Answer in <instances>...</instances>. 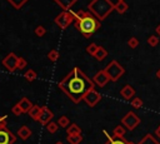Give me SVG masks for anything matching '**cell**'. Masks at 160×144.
Returning a JSON list of instances; mask_svg holds the SVG:
<instances>
[{
  "instance_id": "obj_19",
  "label": "cell",
  "mask_w": 160,
  "mask_h": 144,
  "mask_svg": "<svg viewBox=\"0 0 160 144\" xmlns=\"http://www.w3.org/2000/svg\"><path fill=\"white\" fill-rule=\"evenodd\" d=\"M40 111H41V106H39V105H32L31 109L28 111V114L30 115L31 119L38 120V118H39V115H40Z\"/></svg>"
},
{
  "instance_id": "obj_4",
  "label": "cell",
  "mask_w": 160,
  "mask_h": 144,
  "mask_svg": "<svg viewBox=\"0 0 160 144\" xmlns=\"http://www.w3.org/2000/svg\"><path fill=\"white\" fill-rule=\"evenodd\" d=\"M75 19V11L70 10H64L62 13H60L55 19L54 23L60 28V29H66L68 26H70L74 23Z\"/></svg>"
},
{
  "instance_id": "obj_25",
  "label": "cell",
  "mask_w": 160,
  "mask_h": 144,
  "mask_svg": "<svg viewBox=\"0 0 160 144\" xmlns=\"http://www.w3.org/2000/svg\"><path fill=\"white\" fill-rule=\"evenodd\" d=\"M36 76H38V74H36V71L32 70V69H29V70H26V73H25V79H26L28 81H34V80L36 79Z\"/></svg>"
},
{
  "instance_id": "obj_32",
  "label": "cell",
  "mask_w": 160,
  "mask_h": 144,
  "mask_svg": "<svg viewBox=\"0 0 160 144\" xmlns=\"http://www.w3.org/2000/svg\"><path fill=\"white\" fill-rule=\"evenodd\" d=\"M148 43H149L150 46H156V45L159 44V38L155 36V35H150V36L148 38Z\"/></svg>"
},
{
  "instance_id": "obj_22",
  "label": "cell",
  "mask_w": 160,
  "mask_h": 144,
  "mask_svg": "<svg viewBox=\"0 0 160 144\" xmlns=\"http://www.w3.org/2000/svg\"><path fill=\"white\" fill-rule=\"evenodd\" d=\"M66 140L70 144H80L82 141V135L81 134H78V135H68Z\"/></svg>"
},
{
  "instance_id": "obj_39",
  "label": "cell",
  "mask_w": 160,
  "mask_h": 144,
  "mask_svg": "<svg viewBox=\"0 0 160 144\" xmlns=\"http://www.w3.org/2000/svg\"><path fill=\"white\" fill-rule=\"evenodd\" d=\"M55 144H62V143H61V141H56Z\"/></svg>"
},
{
  "instance_id": "obj_9",
  "label": "cell",
  "mask_w": 160,
  "mask_h": 144,
  "mask_svg": "<svg viewBox=\"0 0 160 144\" xmlns=\"http://www.w3.org/2000/svg\"><path fill=\"white\" fill-rule=\"evenodd\" d=\"M82 100H85V103H86L89 106H95V105L101 100V94H100L98 90H95V88H92L91 90H89V91L85 94V96H84Z\"/></svg>"
},
{
  "instance_id": "obj_6",
  "label": "cell",
  "mask_w": 160,
  "mask_h": 144,
  "mask_svg": "<svg viewBox=\"0 0 160 144\" xmlns=\"http://www.w3.org/2000/svg\"><path fill=\"white\" fill-rule=\"evenodd\" d=\"M121 124H122L126 129L134 130V129L140 124V118H139L134 111H129V113L125 114V116H122Z\"/></svg>"
},
{
  "instance_id": "obj_35",
  "label": "cell",
  "mask_w": 160,
  "mask_h": 144,
  "mask_svg": "<svg viewBox=\"0 0 160 144\" xmlns=\"http://www.w3.org/2000/svg\"><path fill=\"white\" fill-rule=\"evenodd\" d=\"M26 65H28V61H26L24 58L19 56V60H18V69H24Z\"/></svg>"
},
{
  "instance_id": "obj_37",
  "label": "cell",
  "mask_w": 160,
  "mask_h": 144,
  "mask_svg": "<svg viewBox=\"0 0 160 144\" xmlns=\"http://www.w3.org/2000/svg\"><path fill=\"white\" fill-rule=\"evenodd\" d=\"M155 31H156V34H158V35L160 36V24H159V25H158V26L155 28Z\"/></svg>"
},
{
  "instance_id": "obj_24",
  "label": "cell",
  "mask_w": 160,
  "mask_h": 144,
  "mask_svg": "<svg viewBox=\"0 0 160 144\" xmlns=\"http://www.w3.org/2000/svg\"><path fill=\"white\" fill-rule=\"evenodd\" d=\"M56 123H58L59 126H61V128H68V126L70 125V120H69V118H68L66 115H61Z\"/></svg>"
},
{
  "instance_id": "obj_14",
  "label": "cell",
  "mask_w": 160,
  "mask_h": 144,
  "mask_svg": "<svg viewBox=\"0 0 160 144\" xmlns=\"http://www.w3.org/2000/svg\"><path fill=\"white\" fill-rule=\"evenodd\" d=\"M31 134H32L31 129H30L29 126H26V125L20 126V128H19V130H18V135H19V138H21L22 140L29 139V138L31 136Z\"/></svg>"
},
{
  "instance_id": "obj_7",
  "label": "cell",
  "mask_w": 160,
  "mask_h": 144,
  "mask_svg": "<svg viewBox=\"0 0 160 144\" xmlns=\"http://www.w3.org/2000/svg\"><path fill=\"white\" fill-rule=\"evenodd\" d=\"M15 141V134L6 126H0V144H14Z\"/></svg>"
},
{
  "instance_id": "obj_33",
  "label": "cell",
  "mask_w": 160,
  "mask_h": 144,
  "mask_svg": "<svg viewBox=\"0 0 160 144\" xmlns=\"http://www.w3.org/2000/svg\"><path fill=\"white\" fill-rule=\"evenodd\" d=\"M128 45H129L131 49H135V48L139 45V40H138L135 36H132V38H130V39L128 40Z\"/></svg>"
},
{
  "instance_id": "obj_23",
  "label": "cell",
  "mask_w": 160,
  "mask_h": 144,
  "mask_svg": "<svg viewBox=\"0 0 160 144\" xmlns=\"http://www.w3.org/2000/svg\"><path fill=\"white\" fill-rule=\"evenodd\" d=\"M124 134H125V128H124L122 124H121V125H116V126L114 128V130H112V135H114V136L122 138Z\"/></svg>"
},
{
  "instance_id": "obj_29",
  "label": "cell",
  "mask_w": 160,
  "mask_h": 144,
  "mask_svg": "<svg viewBox=\"0 0 160 144\" xmlns=\"http://www.w3.org/2000/svg\"><path fill=\"white\" fill-rule=\"evenodd\" d=\"M34 33H35V35H36V36L41 38V36H44V35L46 34V29H45L42 25H38V26L34 29Z\"/></svg>"
},
{
  "instance_id": "obj_1",
  "label": "cell",
  "mask_w": 160,
  "mask_h": 144,
  "mask_svg": "<svg viewBox=\"0 0 160 144\" xmlns=\"http://www.w3.org/2000/svg\"><path fill=\"white\" fill-rule=\"evenodd\" d=\"M59 88L75 104L80 103L85 94L95 88V83L78 66H75L64 79L60 80Z\"/></svg>"
},
{
  "instance_id": "obj_28",
  "label": "cell",
  "mask_w": 160,
  "mask_h": 144,
  "mask_svg": "<svg viewBox=\"0 0 160 144\" xmlns=\"http://www.w3.org/2000/svg\"><path fill=\"white\" fill-rule=\"evenodd\" d=\"M15 9H21L24 5H25V3H28L29 0H8Z\"/></svg>"
},
{
  "instance_id": "obj_38",
  "label": "cell",
  "mask_w": 160,
  "mask_h": 144,
  "mask_svg": "<svg viewBox=\"0 0 160 144\" xmlns=\"http://www.w3.org/2000/svg\"><path fill=\"white\" fill-rule=\"evenodd\" d=\"M156 76H158V78H159V79H160V69H159V70H158V71H156Z\"/></svg>"
},
{
  "instance_id": "obj_8",
  "label": "cell",
  "mask_w": 160,
  "mask_h": 144,
  "mask_svg": "<svg viewBox=\"0 0 160 144\" xmlns=\"http://www.w3.org/2000/svg\"><path fill=\"white\" fill-rule=\"evenodd\" d=\"M18 60H19V56L15 55V53H9L4 59H2V65L10 71H15V69H18Z\"/></svg>"
},
{
  "instance_id": "obj_31",
  "label": "cell",
  "mask_w": 160,
  "mask_h": 144,
  "mask_svg": "<svg viewBox=\"0 0 160 144\" xmlns=\"http://www.w3.org/2000/svg\"><path fill=\"white\" fill-rule=\"evenodd\" d=\"M130 104H131V106H132V108L139 109V108H141V106H142V104H144V103H142V100H141L140 98H136V96H135V98L131 100V103H130Z\"/></svg>"
},
{
  "instance_id": "obj_13",
  "label": "cell",
  "mask_w": 160,
  "mask_h": 144,
  "mask_svg": "<svg viewBox=\"0 0 160 144\" xmlns=\"http://www.w3.org/2000/svg\"><path fill=\"white\" fill-rule=\"evenodd\" d=\"M104 134H106L105 130H104ZM104 144H135V143H131L129 140H125L124 138H118V136H114V135H111V136L108 135V140Z\"/></svg>"
},
{
  "instance_id": "obj_15",
  "label": "cell",
  "mask_w": 160,
  "mask_h": 144,
  "mask_svg": "<svg viewBox=\"0 0 160 144\" xmlns=\"http://www.w3.org/2000/svg\"><path fill=\"white\" fill-rule=\"evenodd\" d=\"M60 8H62L64 10H70L71 9V6H74L76 3H78V0H54Z\"/></svg>"
},
{
  "instance_id": "obj_5",
  "label": "cell",
  "mask_w": 160,
  "mask_h": 144,
  "mask_svg": "<svg viewBox=\"0 0 160 144\" xmlns=\"http://www.w3.org/2000/svg\"><path fill=\"white\" fill-rule=\"evenodd\" d=\"M105 71H106V74L109 75V78H110L111 81H116V80H119V79L122 76V74L125 73V69L119 64V61L112 60V61H110L109 65L105 68Z\"/></svg>"
},
{
  "instance_id": "obj_11",
  "label": "cell",
  "mask_w": 160,
  "mask_h": 144,
  "mask_svg": "<svg viewBox=\"0 0 160 144\" xmlns=\"http://www.w3.org/2000/svg\"><path fill=\"white\" fill-rule=\"evenodd\" d=\"M52 116H54V113L48 106L44 105V106H41V111H40V115H39V118H38L36 121H39L40 124L45 125V124H48V123L51 121Z\"/></svg>"
},
{
  "instance_id": "obj_10",
  "label": "cell",
  "mask_w": 160,
  "mask_h": 144,
  "mask_svg": "<svg viewBox=\"0 0 160 144\" xmlns=\"http://www.w3.org/2000/svg\"><path fill=\"white\" fill-rule=\"evenodd\" d=\"M92 81L95 83V85H98V86L102 88V86H105V85L110 81V78H109V75L106 74L105 69H101V70H99V71L95 74V76H94Z\"/></svg>"
},
{
  "instance_id": "obj_17",
  "label": "cell",
  "mask_w": 160,
  "mask_h": 144,
  "mask_svg": "<svg viewBox=\"0 0 160 144\" xmlns=\"http://www.w3.org/2000/svg\"><path fill=\"white\" fill-rule=\"evenodd\" d=\"M66 133L68 135H78V134H81V128L78 124L72 123L66 128Z\"/></svg>"
},
{
  "instance_id": "obj_30",
  "label": "cell",
  "mask_w": 160,
  "mask_h": 144,
  "mask_svg": "<svg viewBox=\"0 0 160 144\" xmlns=\"http://www.w3.org/2000/svg\"><path fill=\"white\" fill-rule=\"evenodd\" d=\"M98 48H99V45H96L95 43H92V44L88 45V48H86V53H88L89 55H91V56H95V53H96Z\"/></svg>"
},
{
  "instance_id": "obj_18",
  "label": "cell",
  "mask_w": 160,
  "mask_h": 144,
  "mask_svg": "<svg viewBox=\"0 0 160 144\" xmlns=\"http://www.w3.org/2000/svg\"><path fill=\"white\" fill-rule=\"evenodd\" d=\"M106 56H108V50H106L104 46H99L98 50H96V53H95V56H94V58H95L96 60L101 61V60H104Z\"/></svg>"
},
{
  "instance_id": "obj_3",
  "label": "cell",
  "mask_w": 160,
  "mask_h": 144,
  "mask_svg": "<svg viewBox=\"0 0 160 144\" xmlns=\"http://www.w3.org/2000/svg\"><path fill=\"white\" fill-rule=\"evenodd\" d=\"M88 9L100 21H102L110 15L112 10H115V4H112L111 0H92Z\"/></svg>"
},
{
  "instance_id": "obj_2",
  "label": "cell",
  "mask_w": 160,
  "mask_h": 144,
  "mask_svg": "<svg viewBox=\"0 0 160 144\" xmlns=\"http://www.w3.org/2000/svg\"><path fill=\"white\" fill-rule=\"evenodd\" d=\"M72 24L84 38H90L100 28V20L90 11H85L81 9L75 13V19Z\"/></svg>"
},
{
  "instance_id": "obj_27",
  "label": "cell",
  "mask_w": 160,
  "mask_h": 144,
  "mask_svg": "<svg viewBox=\"0 0 160 144\" xmlns=\"http://www.w3.org/2000/svg\"><path fill=\"white\" fill-rule=\"evenodd\" d=\"M59 56H60V54H59V51L58 50H55V49H52V50H50L49 53H48V59L50 60V61H56L58 59H59Z\"/></svg>"
},
{
  "instance_id": "obj_26",
  "label": "cell",
  "mask_w": 160,
  "mask_h": 144,
  "mask_svg": "<svg viewBox=\"0 0 160 144\" xmlns=\"http://www.w3.org/2000/svg\"><path fill=\"white\" fill-rule=\"evenodd\" d=\"M46 129H48V131H49V133L55 134V133L58 131V129H59V124H58V123H55V121H50V123H48V124H46Z\"/></svg>"
},
{
  "instance_id": "obj_36",
  "label": "cell",
  "mask_w": 160,
  "mask_h": 144,
  "mask_svg": "<svg viewBox=\"0 0 160 144\" xmlns=\"http://www.w3.org/2000/svg\"><path fill=\"white\" fill-rule=\"evenodd\" d=\"M155 135H156V136L160 139V125L156 128V130H155Z\"/></svg>"
},
{
  "instance_id": "obj_34",
  "label": "cell",
  "mask_w": 160,
  "mask_h": 144,
  "mask_svg": "<svg viewBox=\"0 0 160 144\" xmlns=\"http://www.w3.org/2000/svg\"><path fill=\"white\" fill-rule=\"evenodd\" d=\"M11 111H12V114H14V115H16V116H18V115H21V114L24 113L19 104H15V105L11 108Z\"/></svg>"
},
{
  "instance_id": "obj_16",
  "label": "cell",
  "mask_w": 160,
  "mask_h": 144,
  "mask_svg": "<svg viewBox=\"0 0 160 144\" xmlns=\"http://www.w3.org/2000/svg\"><path fill=\"white\" fill-rule=\"evenodd\" d=\"M18 104L20 105V108L22 109V111H24V113H28V111L31 109V106L34 105V104H32V103H31L26 96L21 98V99L19 100V103H18Z\"/></svg>"
},
{
  "instance_id": "obj_20",
  "label": "cell",
  "mask_w": 160,
  "mask_h": 144,
  "mask_svg": "<svg viewBox=\"0 0 160 144\" xmlns=\"http://www.w3.org/2000/svg\"><path fill=\"white\" fill-rule=\"evenodd\" d=\"M129 9V5L125 3V1H118L115 4V11L119 13V14H125Z\"/></svg>"
},
{
  "instance_id": "obj_40",
  "label": "cell",
  "mask_w": 160,
  "mask_h": 144,
  "mask_svg": "<svg viewBox=\"0 0 160 144\" xmlns=\"http://www.w3.org/2000/svg\"><path fill=\"white\" fill-rule=\"evenodd\" d=\"M118 1H125V0H118Z\"/></svg>"
},
{
  "instance_id": "obj_21",
  "label": "cell",
  "mask_w": 160,
  "mask_h": 144,
  "mask_svg": "<svg viewBox=\"0 0 160 144\" xmlns=\"http://www.w3.org/2000/svg\"><path fill=\"white\" fill-rule=\"evenodd\" d=\"M138 144H160V143H159L151 134H146Z\"/></svg>"
},
{
  "instance_id": "obj_12",
  "label": "cell",
  "mask_w": 160,
  "mask_h": 144,
  "mask_svg": "<svg viewBox=\"0 0 160 144\" xmlns=\"http://www.w3.org/2000/svg\"><path fill=\"white\" fill-rule=\"evenodd\" d=\"M120 94H121V96L124 98V99H126V100H130V99H132L134 96H135V90H134V88L131 86V85H125L121 90H120Z\"/></svg>"
}]
</instances>
